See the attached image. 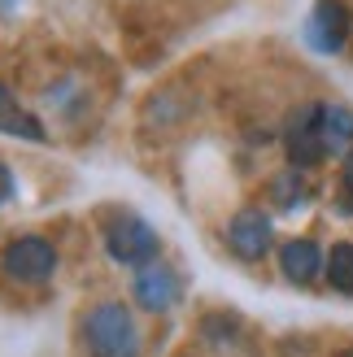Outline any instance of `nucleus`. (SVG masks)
<instances>
[{"label":"nucleus","mask_w":353,"mask_h":357,"mask_svg":"<svg viewBox=\"0 0 353 357\" xmlns=\"http://www.w3.org/2000/svg\"><path fill=\"white\" fill-rule=\"evenodd\" d=\"M87 349L92 357H135L140 353V327L135 318L127 314V305H114V301H105L87 314Z\"/></svg>","instance_id":"obj_1"},{"label":"nucleus","mask_w":353,"mask_h":357,"mask_svg":"<svg viewBox=\"0 0 353 357\" xmlns=\"http://www.w3.org/2000/svg\"><path fill=\"white\" fill-rule=\"evenodd\" d=\"M105 248L122 266H149L157 257V231L135 213H114L105 222Z\"/></svg>","instance_id":"obj_2"},{"label":"nucleus","mask_w":353,"mask_h":357,"mask_svg":"<svg viewBox=\"0 0 353 357\" xmlns=\"http://www.w3.org/2000/svg\"><path fill=\"white\" fill-rule=\"evenodd\" d=\"M284 149H288V162L292 166H319L327 157L323 144V105H306L296 109L284 127Z\"/></svg>","instance_id":"obj_3"},{"label":"nucleus","mask_w":353,"mask_h":357,"mask_svg":"<svg viewBox=\"0 0 353 357\" xmlns=\"http://www.w3.org/2000/svg\"><path fill=\"white\" fill-rule=\"evenodd\" d=\"M57 266V248H52L44 236H17L5 248V275L9 279H22V283H40L52 275Z\"/></svg>","instance_id":"obj_4"},{"label":"nucleus","mask_w":353,"mask_h":357,"mask_svg":"<svg viewBox=\"0 0 353 357\" xmlns=\"http://www.w3.org/2000/svg\"><path fill=\"white\" fill-rule=\"evenodd\" d=\"M306 40L319 52H340L349 40V9L340 0H319L314 13L306 17Z\"/></svg>","instance_id":"obj_5"},{"label":"nucleus","mask_w":353,"mask_h":357,"mask_svg":"<svg viewBox=\"0 0 353 357\" xmlns=\"http://www.w3.org/2000/svg\"><path fill=\"white\" fill-rule=\"evenodd\" d=\"M135 301L149 314H166L174 301H179V275H174L170 266H162V261L140 266V275H135Z\"/></svg>","instance_id":"obj_6"},{"label":"nucleus","mask_w":353,"mask_h":357,"mask_svg":"<svg viewBox=\"0 0 353 357\" xmlns=\"http://www.w3.org/2000/svg\"><path fill=\"white\" fill-rule=\"evenodd\" d=\"M227 240H232V253L244 261H257L271 248V218L262 209H240L232 227H227Z\"/></svg>","instance_id":"obj_7"},{"label":"nucleus","mask_w":353,"mask_h":357,"mask_svg":"<svg viewBox=\"0 0 353 357\" xmlns=\"http://www.w3.org/2000/svg\"><path fill=\"white\" fill-rule=\"evenodd\" d=\"M279 266H284V275L292 283H310L314 275H319V266H323V253H319L314 240H288L284 248H279Z\"/></svg>","instance_id":"obj_8"},{"label":"nucleus","mask_w":353,"mask_h":357,"mask_svg":"<svg viewBox=\"0 0 353 357\" xmlns=\"http://www.w3.org/2000/svg\"><path fill=\"white\" fill-rule=\"evenodd\" d=\"M0 131L22 135V139H31V144H44V127L17 105V96L9 92V87H0Z\"/></svg>","instance_id":"obj_9"},{"label":"nucleus","mask_w":353,"mask_h":357,"mask_svg":"<svg viewBox=\"0 0 353 357\" xmlns=\"http://www.w3.org/2000/svg\"><path fill=\"white\" fill-rule=\"evenodd\" d=\"M323 144H327V153L353 149V109L349 105H323Z\"/></svg>","instance_id":"obj_10"},{"label":"nucleus","mask_w":353,"mask_h":357,"mask_svg":"<svg viewBox=\"0 0 353 357\" xmlns=\"http://www.w3.org/2000/svg\"><path fill=\"white\" fill-rule=\"evenodd\" d=\"M327 279L336 292H353V244H336L327 257Z\"/></svg>","instance_id":"obj_11"},{"label":"nucleus","mask_w":353,"mask_h":357,"mask_svg":"<svg viewBox=\"0 0 353 357\" xmlns=\"http://www.w3.org/2000/svg\"><path fill=\"white\" fill-rule=\"evenodd\" d=\"M301 178H296V174H284V178H279V183H275V201H284V205H296V201H301Z\"/></svg>","instance_id":"obj_12"},{"label":"nucleus","mask_w":353,"mask_h":357,"mask_svg":"<svg viewBox=\"0 0 353 357\" xmlns=\"http://www.w3.org/2000/svg\"><path fill=\"white\" fill-rule=\"evenodd\" d=\"M345 213H353V149H349V157H345Z\"/></svg>","instance_id":"obj_13"},{"label":"nucleus","mask_w":353,"mask_h":357,"mask_svg":"<svg viewBox=\"0 0 353 357\" xmlns=\"http://www.w3.org/2000/svg\"><path fill=\"white\" fill-rule=\"evenodd\" d=\"M9 196H13V174H9V166H5V162H0V205H5Z\"/></svg>","instance_id":"obj_14"},{"label":"nucleus","mask_w":353,"mask_h":357,"mask_svg":"<svg viewBox=\"0 0 353 357\" xmlns=\"http://www.w3.org/2000/svg\"><path fill=\"white\" fill-rule=\"evenodd\" d=\"M340 357H353V349H345V353H340Z\"/></svg>","instance_id":"obj_15"}]
</instances>
